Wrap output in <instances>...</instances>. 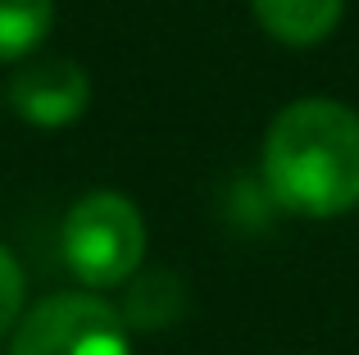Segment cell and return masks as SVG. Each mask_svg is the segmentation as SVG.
Segmentation results:
<instances>
[{
  "mask_svg": "<svg viewBox=\"0 0 359 355\" xmlns=\"http://www.w3.org/2000/svg\"><path fill=\"white\" fill-rule=\"evenodd\" d=\"M9 355H132L128 319L96 292H55L18 319Z\"/></svg>",
  "mask_w": 359,
  "mask_h": 355,
  "instance_id": "3",
  "label": "cell"
},
{
  "mask_svg": "<svg viewBox=\"0 0 359 355\" xmlns=\"http://www.w3.org/2000/svg\"><path fill=\"white\" fill-rule=\"evenodd\" d=\"M264 182L300 219H337L359 205V114L341 100L305 96L264 137Z\"/></svg>",
  "mask_w": 359,
  "mask_h": 355,
  "instance_id": "1",
  "label": "cell"
},
{
  "mask_svg": "<svg viewBox=\"0 0 359 355\" xmlns=\"http://www.w3.org/2000/svg\"><path fill=\"white\" fill-rule=\"evenodd\" d=\"M18 319H23V269L14 250L0 246V337L18 328Z\"/></svg>",
  "mask_w": 359,
  "mask_h": 355,
  "instance_id": "8",
  "label": "cell"
},
{
  "mask_svg": "<svg viewBox=\"0 0 359 355\" xmlns=\"http://www.w3.org/2000/svg\"><path fill=\"white\" fill-rule=\"evenodd\" d=\"M55 23V0H0V60H27Z\"/></svg>",
  "mask_w": 359,
  "mask_h": 355,
  "instance_id": "6",
  "label": "cell"
},
{
  "mask_svg": "<svg viewBox=\"0 0 359 355\" xmlns=\"http://www.w3.org/2000/svg\"><path fill=\"white\" fill-rule=\"evenodd\" d=\"M173 274H150V278H141L137 287H132V301H128V314L141 323V328H164L168 323V314L159 310V296L164 292H173Z\"/></svg>",
  "mask_w": 359,
  "mask_h": 355,
  "instance_id": "7",
  "label": "cell"
},
{
  "mask_svg": "<svg viewBox=\"0 0 359 355\" xmlns=\"http://www.w3.org/2000/svg\"><path fill=\"white\" fill-rule=\"evenodd\" d=\"M259 27L282 46H318L341 23L346 0H250Z\"/></svg>",
  "mask_w": 359,
  "mask_h": 355,
  "instance_id": "5",
  "label": "cell"
},
{
  "mask_svg": "<svg viewBox=\"0 0 359 355\" xmlns=\"http://www.w3.org/2000/svg\"><path fill=\"white\" fill-rule=\"evenodd\" d=\"M91 100V82L78 64L69 60H27L9 78V105L18 119L36 128H64L82 119Z\"/></svg>",
  "mask_w": 359,
  "mask_h": 355,
  "instance_id": "4",
  "label": "cell"
},
{
  "mask_svg": "<svg viewBox=\"0 0 359 355\" xmlns=\"http://www.w3.org/2000/svg\"><path fill=\"white\" fill-rule=\"evenodd\" d=\"M64 260L87 287H118L146 260V219L118 192H91L64 219Z\"/></svg>",
  "mask_w": 359,
  "mask_h": 355,
  "instance_id": "2",
  "label": "cell"
}]
</instances>
